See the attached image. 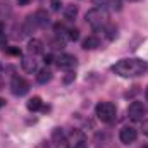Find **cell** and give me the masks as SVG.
Listing matches in <instances>:
<instances>
[{
	"label": "cell",
	"mask_w": 148,
	"mask_h": 148,
	"mask_svg": "<svg viewBox=\"0 0 148 148\" xmlns=\"http://www.w3.org/2000/svg\"><path fill=\"white\" fill-rule=\"evenodd\" d=\"M148 71V64L143 59H122L112 66V73L121 77H138Z\"/></svg>",
	"instance_id": "cell-1"
},
{
	"label": "cell",
	"mask_w": 148,
	"mask_h": 148,
	"mask_svg": "<svg viewBox=\"0 0 148 148\" xmlns=\"http://www.w3.org/2000/svg\"><path fill=\"white\" fill-rule=\"evenodd\" d=\"M86 23L93 28V29H100V28H105L107 23H109V14L105 9L102 7H95V9H90L86 12Z\"/></svg>",
	"instance_id": "cell-2"
},
{
	"label": "cell",
	"mask_w": 148,
	"mask_h": 148,
	"mask_svg": "<svg viewBox=\"0 0 148 148\" xmlns=\"http://www.w3.org/2000/svg\"><path fill=\"white\" fill-rule=\"evenodd\" d=\"M95 114H97V117H98L102 122H112V121L115 119L117 109H115V105L110 103V102H100V103L95 107Z\"/></svg>",
	"instance_id": "cell-3"
},
{
	"label": "cell",
	"mask_w": 148,
	"mask_h": 148,
	"mask_svg": "<svg viewBox=\"0 0 148 148\" xmlns=\"http://www.w3.org/2000/svg\"><path fill=\"white\" fill-rule=\"evenodd\" d=\"M10 90L16 97H24L28 91H29V83L24 79V77H19V76H14L12 81H10Z\"/></svg>",
	"instance_id": "cell-4"
},
{
	"label": "cell",
	"mask_w": 148,
	"mask_h": 148,
	"mask_svg": "<svg viewBox=\"0 0 148 148\" xmlns=\"http://www.w3.org/2000/svg\"><path fill=\"white\" fill-rule=\"evenodd\" d=\"M145 105L141 103V102H133L131 105H129V109H127V115H129V119L131 121H143V115H145Z\"/></svg>",
	"instance_id": "cell-5"
},
{
	"label": "cell",
	"mask_w": 148,
	"mask_h": 148,
	"mask_svg": "<svg viewBox=\"0 0 148 148\" xmlns=\"http://www.w3.org/2000/svg\"><path fill=\"white\" fill-rule=\"evenodd\" d=\"M136 138H138V131H136L134 127H131V126L122 127L121 133H119V140H121V143H124V145H131V143H134Z\"/></svg>",
	"instance_id": "cell-6"
},
{
	"label": "cell",
	"mask_w": 148,
	"mask_h": 148,
	"mask_svg": "<svg viewBox=\"0 0 148 148\" xmlns=\"http://www.w3.org/2000/svg\"><path fill=\"white\" fill-rule=\"evenodd\" d=\"M76 64H77V60H76L74 55L60 53V55L57 57V66H59L60 69H64V71H73L74 67H76Z\"/></svg>",
	"instance_id": "cell-7"
},
{
	"label": "cell",
	"mask_w": 148,
	"mask_h": 148,
	"mask_svg": "<svg viewBox=\"0 0 148 148\" xmlns=\"http://www.w3.org/2000/svg\"><path fill=\"white\" fill-rule=\"evenodd\" d=\"M67 147L69 148H86V138H84V134L81 133V131H74L73 134L69 136V140H67Z\"/></svg>",
	"instance_id": "cell-8"
},
{
	"label": "cell",
	"mask_w": 148,
	"mask_h": 148,
	"mask_svg": "<svg viewBox=\"0 0 148 148\" xmlns=\"http://www.w3.org/2000/svg\"><path fill=\"white\" fill-rule=\"evenodd\" d=\"M28 50H29V53H33V55L43 53V41L38 40V38L29 40V41H28Z\"/></svg>",
	"instance_id": "cell-9"
},
{
	"label": "cell",
	"mask_w": 148,
	"mask_h": 148,
	"mask_svg": "<svg viewBox=\"0 0 148 148\" xmlns=\"http://www.w3.org/2000/svg\"><path fill=\"white\" fill-rule=\"evenodd\" d=\"M21 64H23V69H24L26 73H29V74L36 73L38 66H36V60H35V59H31V57H24Z\"/></svg>",
	"instance_id": "cell-10"
},
{
	"label": "cell",
	"mask_w": 148,
	"mask_h": 148,
	"mask_svg": "<svg viewBox=\"0 0 148 148\" xmlns=\"http://www.w3.org/2000/svg\"><path fill=\"white\" fill-rule=\"evenodd\" d=\"M33 19H35V24H36V26H40V28H41V26H47V24L50 23L48 14H47L45 10H38L36 14L33 16Z\"/></svg>",
	"instance_id": "cell-11"
},
{
	"label": "cell",
	"mask_w": 148,
	"mask_h": 148,
	"mask_svg": "<svg viewBox=\"0 0 148 148\" xmlns=\"http://www.w3.org/2000/svg\"><path fill=\"white\" fill-rule=\"evenodd\" d=\"M100 47V40L97 36H88L84 41H83V48L84 50H95Z\"/></svg>",
	"instance_id": "cell-12"
},
{
	"label": "cell",
	"mask_w": 148,
	"mask_h": 148,
	"mask_svg": "<svg viewBox=\"0 0 148 148\" xmlns=\"http://www.w3.org/2000/svg\"><path fill=\"white\" fill-rule=\"evenodd\" d=\"M26 107H28V110H31V112L40 110V109L43 107L41 98H40V97H33V98H29V100H28V103H26Z\"/></svg>",
	"instance_id": "cell-13"
},
{
	"label": "cell",
	"mask_w": 148,
	"mask_h": 148,
	"mask_svg": "<svg viewBox=\"0 0 148 148\" xmlns=\"http://www.w3.org/2000/svg\"><path fill=\"white\" fill-rule=\"evenodd\" d=\"M36 79H38V83H41V84H45V83H48V81L52 79V71H48L47 67H45V69H41V71L38 73Z\"/></svg>",
	"instance_id": "cell-14"
},
{
	"label": "cell",
	"mask_w": 148,
	"mask_h": 148,
	"mask_svg": "<svg viewBox=\"0 0 148 148\" xmlns=\"http://www.w3.org/2000/svg\"><path fill=\"white\" fill-rule=\"evenodd\" d=\"M76 16H77V7H76V5H66V7H64V17H66V19L73 21Z\"/></svg>",
	"instance_id": "cell-15"
},
{
	"label": "cell",
	"mask_w": 148,
	"mask_h": 148,
	"mask_svg": "<svg viewBox=\"0 0 148 148\" xmlns=\"http://www.w3.org/2000/svg\"><path fill=\"white\" fill-rule=\"evenodd\" d=\"M52 140H53L55 143H62V141L66 140V134H64V131H62L60 127H55V129L52 131Z\"/></svg>",
	"instance_id": "cell-16"
},
{
	"label": "cell",
	"mask_w": 148,
	"mask_h": 148,
	"mask_svg": "<svg viewBox=\"0 0 148 148\" xmlns=\"http://www.w3.org/2000/svg\"><path fill=\"white\" fill-rule=\"evenodd\" d=\"M105 33H107V38L109 40H114V38L117 36V28L115 26H107L105 28Z\"/></svg>",
	"instance_id": "cell-17"
},
{
	"label": "cell",
	"mask_w": 148,
	"mask_h": 148,
	"mask_svg": "<svg viewBox=\"0 0 148 148\" xmlns=\"http://www.w3.org/2000/svg\"><path fill=\"white\" fill-rule=\"evenodd\" d=\"M53 29H55V33H57L59 36H60V35H67V31H69V29H66V28H64V24H55V26H53Z\"/></svg>",
	"instance_id": "cell-18"
},
{
	"label": "cell",
	"mask_w": 148,
	"mask_h": 148,
	"mask_svg": "<svg viewBox=\"0 0 148 148\" xmlns=\"http://www.w3.org/2000/svg\"><path fill=\"white\" fill-rule=\"evenodd\" d=\"M67 38H69L71 41L79 40V31H77V29H69V31H67Z\"/></svg>",
	"instance_id": "cell-19"
},
{
	"label": "cell",
	"mask_w": 148,
	"mask_h": 148,
	"mask_svg": "<svg viewBox=\"0 0 148 148\" xmlns=\"http://www.w3.org/2000/svg\"><path fill=\"white\" fill-rule=\"evenodd\" d=\"M74 79H76V74H74L73 71H69V73H67V76H64V83H66V84H69V83H71V81H74Z\"/></svg>",
	"instance_id": "cell-20"
},
{
	"label": "cell",
	"mask_w": 148,
	"mask_h": 148,
	"mask_svg": "<svg viewBox=\"0 0 148 148\" xmlns=\"http://www.w3.org/2000/svg\"><path fill=\"white\" fill-rule=\"evenodd\" d=\"M60 7H62V3H60L59 0H53V2H52V9H53V10H60Z\"/></svg>",
	"instance_id": "cell-21"
},
{
	"label": "cell",
	"mask_w": 148,
	"mask_h": 148,
	"mask_svg": "<svg viewBox=\"0 0 148 148\" xmlns=\"http://www.w3.org/2000/svg\"><path fill=\"white\" fill-rule=\"evenodd\" d=\"M141 131H143V134L148 138V121H145V122H143V126H141Z\"/></svg>",
	"instance_id": "cell-22"
},
{
	"label": "cell",
	"mask_w": 148,
	"mask_h": 148,
	"mask_svg": "<svg viewBox=\"0 0 148 148\" xmlns=\"http://www.w3.org/2000/svg\"><path fill=\"white\" fill-rule=\"evenodd\" d=\"M93 2H95L97 5H107V3H109L110 0H93Z\"/></svg>",
	"instance_id": "cell-23"
},
{
	"label": "cell",
	"mask_w": 148,
	"mask_h": 148,
	"mask_svg": "<svg viewBox=\"0 0 148 148\" xmlns=\"http://www.w3.org/2000/svg\"><path fill=\"white\" fill-rule=\"evenodd\" d=\"M52 60H53V57H52L50 53H48V55H45V64H50Z\"/></svg>",
	"instance_id": "cell-24"
},
{
	"label": "cell",
	"mask_w": 148,
	"mask_h": 148,
	"mask_svg": "<svg viewBox=\"0 0 148 148\" xmlns=\"http://www.w3.org/2000/svg\"><path fill=\"white\" fill-rule=\"evenodd\" d=\"M9 52H10V53H14V55H21V50H17V48H10Z\"/></svg>",
	"instance_id": "cell-25"
},
{
	"label": "cell",
	"mask_w": 148,
	"mask_h": 148,
	"mask_svg": "<svg viewBox=\"0 0 148 148\" xmlns=\"http://www.w3.org/2000/svg\"><path fill=\"white\" fill-rule=\"evenodd\" d=\"M17 3L19 5H28V3H31V0H17Z\"/></svg>",
	"instance_id": "cell-26"
},
{
	"label": "cell",
	"mask_w": 148,
	"mask_h": 148,
	"mask_svg": "<svg viewBox=\"0 0 148 148\" xmlns=\"http://www.w3.org/2000/svg\"><path fill=\"white\" fill-rule=\"evenodd\" d=\"M3 105H5V100H3V98H0V109H2Z\"/></svg>",
	"instance_id": "cell-27"
},
{
	"label": "cell",
	"mask_w": 148,
	"mask_h": 148,
	"mask_svg": "<svg viewBox=\"0 0 148 148\" xmlns=\"http://www.w3.org/2000/svg\"><path fill=\"white\" fill-rule=\"evenodd\" d=\"M3 45H5V41H3V40H0V48H3Z\"/></svg>",
	"instance_id": "cell-28"
},
{
	"label": "cell",
	"mask_w": 148,
	"mask_h": 148,
	"mask_svg": "<svg viewBox=\"0 0 148 148\" xmlns=\"http://www.w3.org/2000/svg\"><path fill=\"white\" fill-rule=\"evenodd\" d=\"M126 2H140V0H126Z\"/></svg>",
	"instance_id": "cell-29"
},
{
	"label": "cell",
	"mask_w": 148,
	"mask_h": 148,
	"mask_svg": "<svg viewBox=\"0 0 148 148\" xmlns=\"http://www.w3.org/2000/svg\"><path fill=\"white\" fill-rule=\"evenodd\" d=\"M0 74H2V64H0Z\"/></svg>",
	"instance_id": "cell-30"
},
{
	"label": "cell",
	"mask_w": 148,
	"mask_h": 148,
	"mask_svg": "<svg viewBox=\"0 0 148 148\" xmlns=\"http://www.w3.org/2000/svg\"><path fill=\"white\" fill-rule=\"evenodd\" d=\"M147 100H148V88H147Z\"/></svg>",
	"instance_id": "cell-31"
}]
</instances>
